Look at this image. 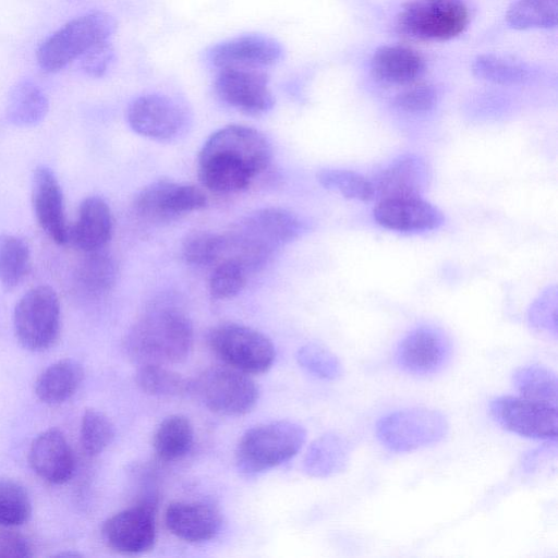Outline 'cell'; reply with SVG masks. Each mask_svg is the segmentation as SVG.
I'll return each instance as SVG.
<instances>
[{
    "label": "cell",
    "mask_w": 558,
    "mask_h": 558,
    "mask_svg": "<svg viewBox=\"0 0 558 558\" xmlns=\"http://www.w3.org/2000/svg\"><path fill=\"white\" fill-rule=\"evenodd\" d=\"M272 149L258 130L231 124L218 129L203 144L197 158L203 186L219 194L246 190L270 166Z\"/></svg>",
    "instance_id": "1"
},
{
    "label": "cell",
    "mask_w": 558,
    "mask_h": 558,
    "mask_svg": "<svg viewBox=\"0 0 558 558\" xmlns=\"http://www.w3.org/2000/svg\"><path fill=\"white\" fill-rule=\"evenodd\" d=\"M193 345V325L189 316L173 305H155L130 328L124 350L134 362L173 364L185 360Z\"/></svg>",
    "instance_id": "2"
},
{
    "label": "cell",
    "mask_w": 558,
    "mask_h": 558,
    "mask_svg": "<svg viewBox=\"0 0 558 558\" xmlns=\"http://www.w3.org/2000/svg\"><path fill=\"white\" fill-rule=\"evenodd\" d=\"M310 229L298 214L282 207L256 209L238 222L226 235L229 256L255 271L269 262L281 246L293 242Z\"/></svg>",
    "instance_id": "3"
},
{
    "label": "cell",
    "mask_w": 558,
    "mask_h": 558,
    "mask_svg": "<svg viewBox=\"0 0 558 558\" xmlns=\"http://www.w3.org/2000/svg\"><path fill=\"white\" fill-rule=\"evenodd\" d=\"M306 439V430L291 421H274L247 429L236 450L238 469L254 475L282 464L294 457Z\"/></svg>",
    "instance_id": "4"
},
{
    "label": "cell",
    "mask_w": 558,
    "mask_h": 558,
    "mask_svg": "<svg viewBox=\"0 0 558 558\" xmlns=\"http://www.w3.org/2000/svg\"><path fill=\"white\" fill-rule=\"evenodd\" d=\"M117 29L116 20L102 11L80 15L51 34L36 52L37 62L47 72H57L98 43L109 40Z\"/></svg>",
    "instance_id": "5"
},
{
    "label": "cell",
    "mask_w": 558,
    "mask_h": 558,
    "mask_svg": "<svg viewBox=\"0 0 558 558\" xmlns=\"http://www.w3.org/2000/svg\"><path fill=\"white\" fill-rule=\"evenodd\" d=\"M13 326L25 349L41 352L53 347L61 330V307L54 289L41 284L24 293L15 305Z\"/></svg>",
    "instance_id": "6"
},
{
    "label": "cell",
    "mask_w": 558,
    "mask_h": 558,
    "mask_svg": "<svg viewBox=\"0 0 558 558\" xmlns=\"http://www.w3.org/2000/svg\"><path fill=\"white\" fill-rule=\"evenodd\" d=\"M448 428V421L440 411L408 408L380 417L376 423V436L390 451L410 452L441 441Z\"/></svg>",
    "instance_id": "7"
},
{
    "label": "cell",
    "mask_w": 558,
    "mask_h": 558,
    "mask_svg": "<svg viewBox=\"0 0 558 558\" xmlns=\"http://www.w3.org/2000/svg\"><path fill=\"white\" fill-rule=\"evenodd\" d=\"M211 351L226 365L246 374L268 371L275 360V347L260 331L245 325L223 323L208 335Z\"/></svg>",
    "instance_id": "8"
},
{
    "label": "cell",
    "mask_w": 558,
    "mask_h": 558,
    "mask_svg": "<svg viewBox=\"0 0 558 558\" xmlns=\"http://www.w3.org/2000/svg\"><path fill=\"white\" fill-rule=\"evenodd\" d=\"M192 392L213 412L239 416L248 413L258 400V387L248 374L228 365L211 366L192 380Z\"/></svg>",
    "instance_id": "9"
},
{
    "label": "cell",
    "mask_w": 558,
    "mask_h": 558,
    "mask_svg": "<svg viewBox=\"0 0 558 558\" xmlns=\"http://www.w3.org/2000/svg\"><path fill=\"white\" fill-rule=\"evenodd\" d=\"M469 11L462 0H413L397 17V29L423 40H447L464 31Z\"/></svg>",
    "instance_id": "10"
},
{
    "label": "cell",
    "mask_w": 558,
    "mask_h": 558,
    "mask_svg": "<svg viewBox=\"0 0 558 558\" xmlns=\"http://www.w3.org/2000/svg\"><path fill=\"white\" fill-rule=\"evenodd\" d=\"M268 83V75L257 66H225L220 68L214 86L225 104L257 117L270 111L275 104Z\"/></svg>",
    "instance_id": "11"
},
{
    "label": "cell",
    "mask_w": 558,
    "mask_h": 558,
    "mask_svg": "<svg viewBox=\"0 0 558 558\" xmlns=\"http://www.w3.org/2000/svg\"><path fill=\"white\" fill-rule=\"evenodd\" d=\"M489 412L505 429L532 439L556 440L557 408L522 397L500 396L490 400Z\"/></svg>",
    "instance_id": "12"
},
{
    "label": "cell",
    "mask_w": 558,
    "mask_h": 558,
    "mask_svg": "<svg viewBox=\"0 0 558 558\" xmlns=\"http://www.w3.org/2000/svg\"><path fill=\"white\" fill-rule=\"evenodd\" d=\"M207 204L196 185L169 179L156 180L143 187L134 199L135 211L150 221H167L199 210Z\"/></svg>",
    "instance_id": "13"
},
{
    "label": "cell",
    "mask_w": 558,
    "mask_h": 558,
    "mask_svg": "<svg viewBox=\"0 0 558 558\" xmlns=\"http://www.w3.org/2000/svg\"><path fill=\"white\" fill-rule=\"evenodd\" d=\"M156 506L155 497H146L108 518L101 530L106 543L123 554L149 550L156 541Z\"/></svg>",
    "instance_id": "14"
},
{
    "label": "cell",
    "mask_w": 558,
    "mask_h": 558,
    "mask_svg": "<svg viewBox=\"0 0 558 558\" xmlns=\"http://www.w3.org/2000/svg\"><path fill=\"white\" fill-rule=\"evenodd\" d=\"M451 351L450 340L441 330L423 325L402 338L395 353V362L407 374L428 376L445 367Z\"/></svg>",
    "instance_id": "15"
},
{
    "label": "cell",
    "mask_w": 558,
    "mask_h": 558,
    "mask_svg": "<svg viewBox=\"0 0 558 558\" xmlns=\"http://www.w3.org/2000/svg\"><path fill=\"white\" fill-rule=\"evenodd\" d=\"M130 128L153 141H171L181 132L185 117L181 107L170 97L146 94L135 98L126 111Z\"/></svg>",
    "instance_id": "16"
},
{
    "label": "cell",
    "mask_w": 558,
    "mask_h": 558,
    "mask_svg": "<svg viewBox=\"0 0 558 558\" xmlns=\"http://www.w3.org/2000/svg\"><path fill=\"white\" fill-rule=\"evenodd\" d=\"M373 216L383 228L404 233L426 232L444 223L442 213L421 196L377 201Z\"/></svg>",
    "instance_id": "17"
},
{
    "label": "cell",
    "mask_w": 558,
    "mask_h": 558,
    "mask_svg": "<svg viewBox=\"0 0 558 558\" xmlns=\"http://www.w3.org/2000/svg\"><path fill=\"white\" fill-rule=\"evenodd\" d=\"M32 204L41 230L57 244L70 241V229L64 215V201L54 172L47 166H38L32 179Z\"/></svg>",
    "instance_id": "18"
},
{
    "label": "cell",
    "mask_w": 558,
    "mask_h": 558,
    "mask_svg": "<svg viewBox=\"0 0 558 558\" xmlns=\"http://www.w3.org/2000/svg\"><path fill=\"white\" fill-rule=\"evenodd\" d=\"M430 179L426 161L415 154H403L371 178L374 199L421 196Z\"/></svg>",
    "instance_id": "19"
},
{
    "label": "cell",
    "mask_w": 558,
    "mask_h": 558,
    "mask_svg": "<svg viewBox=\"0 0 558 558\" xmlns=\"http://www.w3.org/2000/svg\"><path fill=\"white\" fill-rule=\"evenodd\" d=\"M283 54L281 45L271 37L248 34L217 44L209 59L217 68L265 66L278 62Z\"/></svg>",
    "instance_id": "20"
},
{
    "label": "cell",
    "mask_w": 558,
    "mask_h": 558,
    "mask_svg": "<svg viewBox=\"0 0 558 558\" xmlns=\"http://www.w3.org/2000/svg\"><path fill=\"white\" fill-rule=\"evenodd\" d=\"M167 529L189 543H204L214 538L221 527L219 510L205 501H174L165 513Z\"/></svg>",
    "instance_id": "21"
},
{
    "label": "cell",
    "mask_w": 558,
    "mask_h": 558,
    "mask_svg": "<svg viewBox=\"0 0 558 558\" xmlns=\"http://www.w3.org/2000/svg\"><path fill=\"white\" fill-rule=\"evenodd\" d=\"M28 461L33 471L51 484L68 482L75 468L73 451L63 433L56 428L47 429L34 439Z\"/></svg>",
    "instance_id": "22"
},
{
    "label": "cell",
    "mask_w": 558,
    "mask_h": 558,
    "mask_svg": "<svg viewBox=\"0 0 558 558\" xmlns=\"http://www.w3.org/2000/svg\"><path fill=\"white\" fill-rule=\"evenodd\" d=\"M112 230L113 219L107 202L99 196H89L80 205L70 240L84 253L97 251L110 241Z\"/></svg>",
    "instance_id": "23"
},
{
    "label": "cell",
    "mask_w": 558,
    "mask_h": 558,
    "mask_svg": "<svg viewBox=\"0 0 558 558\" xmlns=\"http://www.w3.org/2000/svg\"><path fill=\"white\" fill-rule=\"evenodd\" d=\"M425 70L423 57L414 49L401 45L378 48L371 59V71L378 81L407 84L418 78Z\"/></svg>",
    "instance_id": "24"
},
{
    "label": "cell",
    "mask_w": 558,
    "mask_h": 558,
    "mask_svg": "<svg viewBox=\"0 0 558 558\" xmlns=\"http://www.w3.org/2000/svg\"><path fill=\"white\" fill-rule=\"evenodd\" d=\"M83 377L84 371L78 362L71 359L60 360L38 376L35 393L45 403H62L76 392Z\"/></svg>",
    "instance_id": "25"
},
{
    "label": "cell",
    "mask_w": 558,
    "mask_h": 558,
    "mask_svg": "<svg viewBox=\"0 0 558 558\" xmlns=\"http://www.w3.org/2000/svg\"><path fill=\"white\" fill-rule=\"evenodd\" d=\"M48 109L49 101L44 90L33 81L23 80L11 88L5 114L11 124L26 128L41 122Z\"/></svg>",
    "instance_id": "26"
},
{
    "label": "cell",
    "mask_w": 558,
    "mask_h": 558,
    "mask_svg": "<svg viewBox=\"0 0 558 558\" xmlns=\"http://www.w3.org/2000/svg\"><path fill=\"white\" fill-rule=\"evenodd\" d=\"M351 445L337 433L317 439L308 451L306 469L314 476H330L343 471L349 462Z\"/></svg>",
    "instance_id": "27"
},
{
    "label": "cell",
    "mask_w": 558,
    "mask_h": 558,
    "mask_svg": "<svg viewBox=\"0 0 558 558\" xmlns=\"http://www.w3.org/2000/svg\"><path fill=\"white\" fill-rule=\"evenodd\" d=\"M85 254L76 270V282L86 294L102 295L116 283L117 263L104 248L85 252Z\"/></svg>",
    "instance_id": "28"
},
{
    "label": "cell",
    "mask_w": 558,
    "mask_h": 558,
    "mask_svg": "<svg viewBox=\"0 0 558 558\" xmlns=\"http://www.w3.org/2000/svg\"><path fill=\"white\" fill-rule=\"evenodd\" d=\"M193 439L194 430L190 420L184 415L173 414L157 427L153 446L161 460L174 461L191 450Z\"/></svg>",
    "instance_id": "29"
},
{
    "label": "cell",
    "mask_w": 558,
    "mask_h": 558,
    "mask_svg": "<svg viewBox=\"0 0 558 558\" xmlns=\"http://www.w3.org/2000/svg\"><path fill=\"white\" fill-rule=\"evenodd\" d=\"M512 384L522 398L557 408L558 380L551 369L538 364L519 367Z\"/></svg>",
    "instance_id": "30"
},
{
    "label": "cell",
    "mask_w": 558,
    "mask_h": 558,
    "mask_svg": "<svg viewBox=\"0 0 558 558\" xmlns=\"http://www.w3.org/2000/svg\"><path fill=\"white\" fill-rule=\"evenodd\" d=\"M135 381L142 391L154 397H181L192 392V380L161 364L140 365Z\"/></svg>",
    "instance_id": "31"
},
{
    "label": "cell",
    "mask_w": 558,
    "mask_h": 558,
    "mask_svg": "<svg viewBox=\"0 0 558 558\" xmlns=\"http://www.w3.org/2000/svg\"><path fill=\"white\" fill-rule=\"evenodd\" d=\"M31 263L27 243L12 234H0V283L13 290L26 276Z\"/></svg>",
    "instance_id": "32"
},
{
    "label": "cell",
    "mask_w": 558,
    "mask_h": 558,
    "mask_svg": "<svg viewBox=\"0 0 558 558\" xmlns=\"http://www.w3.org/2000/svg\"><path fill=\"white\" fill-rule=\"evenodd\" d=\"M558 0H518L507 13V23L515 29L550 28L557 25Z\"/></svg>",
    "instance_id": "33"
},
{
    "label": "cell",
    "mask_w": 558,
    "mask_h": 558,
    "mask_svg": "<svg viewBox=\"0 0 558 558\" xmlns=\"http://www.w3.org/2000/svg\"><path fill=\"white\" fill-rule=\"evenodd\" d=\"M317 181L327 190L347 198L368 202L374 199L371 178L348 169L325 168L317 172Z\"/></svg>",
    "instance_id": "34"
},
{
    "label": "cell",
    "mask_w": 558,
    "mask_h": 558,
    "mask_svg": "<svg viewBox=\"0 0 558 558\" xmlns=\"http://www.w3.org/2000/svg\"><path fill=\"white\" fill-rule=\"evenodd\" d=\"M226 250V235L205 230L189 233L181 247L183 259L193 266L210 265L221 258Z\"/></svg>",
    "instance_id": "35"
},
{
    "label": "cell",
    "mask_w": 558,
    "mask_h": 558,
    "mask_svg": "<svg viewBox=\"0 0 558 558\" xmlns=\"http://www.w3.org/2000/svg\"><path fill=\"white\" fill-rule=\"evenodd\" d=\"M31 514L32 501L25 487L14 480L0 478V525H22Z\"/></svg>",
    "instance_id": "36"
},
{
    "label": "cell",
    "mask_w": 558,
    "mask_h": 558,
    "mask_svg": "<svg viewBox=\"0 0 558 558\" xmlns=\"http://www.w3.org/2000/svg\"><path fill=\"white\" fill-rule=\"evenodd\" d=\"M248 272L241 262L228 256L214 268L209 277V294L215 300L235 296L245 287Z\"/></svg>",
    "instance_id": "37"
},
{
    "label": "cell",
    "mask_w": 558,
    "mask_h": 558,
    "mask_svg": "<svg viewBox=\"0 0 558 558\" xmlns=\"http://www.w3.org/2000/svg\"><path fill=\"white\" fill-rule=\"evenodd\" d=\"M80 437L84 452L95 457L111 444L114 437V427L106 414L95 409H88L82 416Z\"/></svg>",
    "instance_id": "38"
},
{
    "label": "cell",
    "mask_w": 558,
    "mask_h": 558,
    "mask_svg": "<svg viewBox=\"0 0 558 558\" xmlns=\"http://www.w3.org/2000/svg\"><path fill=\"white\" fill-rule=\"evenodd\" d=\"M472 68L477 77L499 84L518 83L526 76L519 64L494 54L477 57Z\"/></svg>",
    "instance_id": "39"
},
{
    "label": "cell",
    "mask_w": 558,
    "mask_h": 558,
    "mask_svg": "<svg viewBox=\"0 0 558 558\" xmlns=\"http://www.w3.org/2000/svg\"><path fill=\"white\" fill-rule=\"evenodd\" d=\"M300 359L308 371L320 378L336 379L342 373L337 356L323 347L310 344L303 348Z\"/></svg>",
    "instance_id": "40"
},
{
    "label": "cell",
    "mask_w": 558,
    "mask_h": 558,
    "mask_svg": "<svg viewBox=\"0 0 558 558\" xmlns=\"http://www.w3.org/2000/svg\"><path fill=\"white\" fill-rule=\"evenodd\" d=\"M532 327L557 337V296L556 290H548L536 300L529 311Z\"/></svg>",
    "instance_id": "41"
},
{
    "label": "cell",
    "mask_w": 558,
    "mask_h": 558,
    "mask_svg": "<svg viewBox=\"0 0 558 558\" xmlns=\"http://www.w3.org/2000/svg\"><path fill=\"white\" fill-rule=\"evenodd\" d=\"M436 99V92L430 85L420 84L398 94L393 102L398 109L404 112L422 113L433 109Z\"/></svg>",
    "instance_id": "42"
},
{
    "label": "cell",
    "mask_w": 558,
    "mask_h": 558,
    "mask_svg": "<svg viewBox=\"0 0 558 558\" xmlns=\"http://www.w3.org/2000/svg\"><path fill=\"white\" fill-rule=\"evenodd\" d=\"M114 50L109 40L98 43L88 49L81 58L82 70L93 77L102 76L110 66Z\"/></svg>",
    "instance_id": "43"
},
{
    "label": "cell",
    "mask_w": 558,
    "mask_h": 558,
    "mask_svg": "<svg viewBox=\"0 0 558 558\" xmlns=\"http://www.w3.org/2000/svg\"><path fill=\"white\" fill-rule=\"evenodd\" d=\"M33 555L32 546L23 535L12 531L0 532V557L29 558Z\"/></svg>",
    "instance_id": "44"
},
{
    "label": "cell",
    "mask_w": 558,
    "mask_h": 558,
    "mask_svg": "<svg viewBox=\"0 0 558 558\" xmlns=\"http://www.w3.org/2000/svg\"><path fill=\"white\" fill-rule=\"evenodd\" d=\"M81 555L78 553H75V551H64V553H60L58 554L56 557H66V558H70V557H80Z\"/></svg>",
    "instance_id": "45"
}]
</instances>
